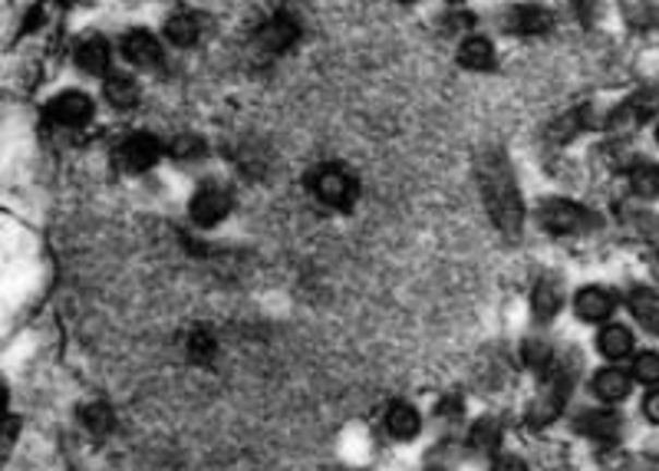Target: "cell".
Returning <instances> with one entry per match:
<instances>
[{
  "mask_svg": "<svg viewBox=\"0 0 659 471\" xmlns=\"http://www.w3.org/2000/svg\"><path fill=\"white\" fill-rule=\"evenodd\" d=\"M119 159L129 172H145L161 159V142L148 132H135L122 142L119 148Z\"/></svg>",
  "mask_w": 659,
  "mask_h": 471,
  "instance_id": "8992f818",
  "label": "cell"
},
{
  "mask_svg": "<svg viewBox=\"0 0 659 471\" xmlns=\"http://www.w3.org/2000/svg\"><path fill=\"white\" fill-rule=\"evenodd\" d=\"M228 212H231V195H228L221 185H215V182L202 185V189L192 195V205H189V215H192V221H195L199 228H215V225H221V221L228 218Z\"/></svg>",
  "mask_w": 659,
  "mask_h": 471,
  "instance_id": "5b68a950",
  "label": "cell"
},
{
  "mask_svg": "<svg viewBox=\"0 0 659 471\" xmlns=\"http://www.w3.org/2000/svg\"><path fill=\"white\" fill-rule=\"evenodd\" d=\"M502 438H505L502 422L494 419V415H481V419L471 425V432H468V448H471L475 455H494V451L502 448Z\"/></svg>",
  "mask_w": 659,
  "mask_h": 471,
  "instance_id": "4fadbf2b",
  "label": "cell"
},
{
  "mask_svg": "<svg viewBox=\"0 0 659 471\" xmlns=\"http://www.w3.org/2000/svg\"><path fill=\"white\" fill-rule=\"evenodd\" d=\"M643 415H646L652 425H659V389L646 392V399H643Z\"/></svg>",
  "mask_w": 659,
  "mask_h": 471,
  "instance_id": "d6a6232c",
  "label": "cell"
},
{
  "mask_svg": "<svg viewBox=\"0 0 659 471\" xmlns=\"http://www.w3.org/2000/svg\"><path fill=\"white\" fill-rule=\"evenodd\" d=\"M522 357H525V363H528L531 370H538V373H548V370L554 366V347H551L548 340H541V337H528L525 347H522Z\"/></svg>",
  "mask_w": 659,
  "mask_h": 471,
  "instance_id": "cb8c5ba5",
  "label": "cell"
},
{
  "mask_svg": "<svg viewBox=\"0 0 659 471\" xmlns=\"http://www.w3.org/2000/svg\"><path fill=\"white\" fill-rule=\"evenodd\" d=\"M561 303H564V293H561V283L554 277H541L535 283V293H531V310H535V321L538 324H548L561 313Z\"/></svg>",
  "mask_w": 659,
  "mask_h": 471,
  "instance_id": "7c38bea8",
  "label": "cell"
},
{
  "mask_svg": "<svg viewBox=\"0 0 659 471\" xmlns=\"http://www.w3.org/2000/svg\"><path fill=\"white\" fill-rule=\"evenodd\" d=\"M659 106V93L656 89H643L636 96H630L626 102H620V109L610 116V129L616 132H633L636 125H643Z\"/></svg>",
  "mask_w": 659,
  "mask_h": 471,
  "instance_id": "52a82bcc",
  "label": "cell"
},
{
  "mask_svg": "<svg viewBox=\"0 0 659 471\" xmlns=\"http://www.w3.org/2000/svg\"><path fill=\"white\" fill-rule=\"evenodd\" d=\"M491 471H528V464L518 455H499L491 464Z\"/></svg>",
  "mask_w": 659,
  "mask_h": 471,
  "instance_id": "1f68e13d",
  "label": "cell"
},
{
  "mask_svg": "<svg viewBox=\"0 0 659 471\" xmlns=\"http://www.w3.org/2000/svg\"><path fill=\"white\" fill-rule=\"evenodd\" d=\"M458 464V448L452 442H439L429 455H426V468L429 471H448Z\"/></svg>",
  "mask_w": 659,
  "mask_h": 471,
  "instance_id": "4316f807",
  "label": "cell"
},
{
  "mask_svg": "<svg viewBox=\"0 0 659 471\" xmlns=\"http://www.w3.org/2000/svg\"><path fill=\"white\" fill-rule=\"evenodd\" d=\"M435 412H439V419H442V422L455 425V422L462 419V399H458V396H445V399L439 402V409H435Z\"/></svg>",
  "mask_w": 659,
  "mask_h": 471,
  "instance_id": "4dcf8cb0",
  "label": "cell"
},
{
  "mask_svg": "<svg viewBox=\"0 0 659 471\" xmlns=\"http://www.w3.org/2000/svg\"><path fill=\"white\" fill-rule=\"evenodd\" d=\"M571 370L567 366H551L544 373V383H541V392L535 396L531 409H528V425L541 428V425H551L561 412H564V402L571 396Z\"/></svg>",
  "mask_w": 659,
  "mask_h": 471,
  "instance_id": "7a4b0ae2",
  "label": "cell"
},
{
  "mask_svg": "<svg viewBox=\"0 0 659 471\" xmlns=\"http://www.w3.org/2000/svg\"><path fill=\"white\" fill-rule=\"evenodd\" d=\"M313 195L330 205V208H350L360 198V182L354 172H347L344 166H323L313 182H310Z\"/></svg>",
  "mask_w": 659,
  "mask_h": 471,
  "instance_id": "3957f363",
  "label": "cell"
},
{
  "mask_svg": "<svg viewBox=\"0 0 659 471\" xmlns=\"http://www.w3.org/2000/svg\"><path fill=\"white\" fill-rule=\"evenodd\" d=\"M172 155H176L179 162H199L202 155H205V142L199 135H179L172 142Z\"/></svg>",
  "mask_w": 659,
  "mask_h": 471,
  "instance_id": "f1b7e54d",
  "label": "cell"
},
{
  "mask_svg": "<svg viewBox=\"0 0 659 471\" xmlns=\"http://www.w3.org/2000/svg\"><path fill=\"white\" fill-rule=\"evenodd\" d=\"M50 116H53V122H60V125H86L89 119H93V99L86 96V93H76V89H70V93H60L53 102H50Z\"/></svg>",
  "mask_w": 659,
  "mask_h": 471,
  "instance_id": "9c48e42d",
  "label": "cell"
},
{
  "mask_svg": "<svg viewBox=\"0 0 659 471\" xmlns=\"http://www.w3.org/2000/svg\"><path fill=\"white\" fill-rule=\"evenodd\" d=\"M630 189L639 198H659V166L652 162H639L630 169Z\"/></svg>",
  "mask_w": 659,
  "mask_h": 471,
  "instance_id": "603a6c76",
  "label": "cell"
},
{
  "mask_svg": "<svg viewBox=\"0 0 659 471\" xmlns=\"http://www.w3.org/2000/svg\"><path fill=\"white\" fill-rule=\"evenodd\" d=\"M538 218L541 225L551 231V234H580L587 225H594L590 212L574 205V202H564V198H551L538 208Z\"/></svg>",
  "mask_w": 659,
  "mask_h": 471,
  "instance_id": "277c9868",
  "label": "cell"
},
{
  "mask_svg": "<svg viewBox=\"0 0 659 471\" xmlns=\"http://www.w3.org/2000/svg\"><path fill=\"white\" fill-rule=\"evenodd\" d=\"M475 179L494 228L508 238H518L525 225V205L505 148H481L475 159Z\"/></svg>",
  "mask_w": 659,
  "mask_h": 471,
  "instance_id": "6da1fadb",
  "label": "cell"
},
{
  "mask_svg": "<svg viewBox=\"0 0 659 471\" xmlns=\"http://www.w3.org/2000/svg\"><path fill=\"white\" fill-rule=\"evenodd\" d=\"M103 93H106V99H109L116 109H132V106L139 102V86H135V80H132V76H122V73H112V76L106 80Z\"/></svg>",
  "mask_w": 659,
  "mask_h": 471,
  "instance_id": "7402d4cb",
  "label": "cell"
},
{
  "mask_svg": "<svg viewBox=\"0 0 659 471\" xmlns=\"http://www.w3.org/2000/svg\"><path fill=\"white\" fill-rule=\"evenodd\" d=\"M630 389H633L630 373H623V370H616V366H607V370H600V373L594 376V392H597L603 402H620V399L630 396Z\"/></svg>",
  "mask_w": 659,
  "mask_h": 471,
  "instance_id": "e0dca14e",
  "label": "cell"
},
{
  "mask_svg": "<svg viewBox=\"0 0 659 471\" xmlns=\"http://www.w3.org/2000/svg\"><path fill=\"white\" fill-rule=\"evenodd\" d=\"M293 40H297V21H293L290 14H277V17H271V21L261 27V34H257V44H261L264 50H271V53L287 50Z\"/></svg>",
  "mask_w": 659,
  "mask_h": 471,
  "instance_id": "5bb4252c",
  "label": "cell"
},
{
  "mask_svg": "<svg viewBox=\"0 0 659 471\" xmlns=\"http://www.w3.org/2000/svg\"><path fill=\"white\" fill-rule=\"evenodd\" d=\"M656 280H659V267H656Z\"/></svg>",
  "mask_w": 659,
  "mask_h": 471,
  "instance_id": "e575fe53",
  "label": "cell"
},
{
  "mask_svg": "<svg viewBox=\"0 0 659 471\" xmlns=\"http://www.w3.org/2000/svg\"><path fill=\"white\" fill-rule=\"evenodd\" d=\"M630 310L639 327L659 337V293L652 287H633L630 290Z\"/></svg>",
  "mask_w": 659,
  "mask_h": 471,
  "instance_id": "9a60e30c",
  "label": "cell"
},
{
  "mask_svg": "<svg viewBox=\"0 0 659 471\" xmlns=\"http://www.w3.org/2000/svg\"><path fill=\"white\" fill-rule=\"evenodd\" d=\"M122 57L129 60V63H135V67H158L161 63V47H158V40L152 37V34H145V31H132V34H125L122 37Z\"/></svg>",
  "mask_w": 659,
  "mask_h": 471,
  "instance_id": "8fae6325",
  "label": "cell"
},
{
  "mask_svg": "<svg viewBox=\"0 0 659 471\" xmlns=\"http://www.w3.org/2000/svg\"><path fill=\"white\" fill-rule=\"evenodd\" d=\"M189 353H192V360H199V363H212V357H215V340H212L208 334H195V337L189 340Z\"/></svg>",
  "mask_w": 659,
  "mask_h": 471,
  "instance_id": "f546056e",
  "label": "cell"
},
{
  "mask_svg": "<svg viewBox=\"0 0 659 471\" xmlns=\"http://www.w3.org/2000/svg\"><path fill=\"white\" fill-rule=\"evenodd\" d=\"M633 379H639V383H646V386L659 383V353H652V350L639 353V357L633 360Z\"/></svg>",
  "mask_w": 659,
  "mask_h": 471,
  "instance_id": "83f0119b",
  "label": "cell"
},
{
  "mask_svg": "<svg viewBox=\"0 0 659 471\" xmlns=\"http://www.w3.org/2000/svg\"><path fill=\"white\" fill-rule=\"evenodd\" d=\"M574 313L584 324H600L613 313V293L603 290V287H584L574 297Z\"/></svg>",
  "mask_w": 659,
  "mask_h": 471,
  "instance_id": "30bf717a",
  "label": "cell"
},
{
  "mask_svg": "<svg viewBox=\"0 0 659 471\" xmlns=\"http://www.w3.org/2000/svg\"><path fill=\"white\" fill-rule=\"evenodd\" d=\"M199 34H202V24L189 11H179V14H172L169 21H165V37H169L176 47H192L199 40Z\"/></svg>",
  "mask_w": 659,
  "mask_h": 471,
  "instance_id": "ffe728a7",
  "label": "cell"
},
{
  "mask_svg": "<svg viewBox=\"0 0 659 471\" xmlns=\"http://www.w3.org/2000/svg\"><path fill=\"white\" fill-rule=\"evenodd\" d=\"M508 24L515 31H522V34H541V31H548L551 17L541 8H515L512 17H508Z\"/></svg>",
  "mask_w": 659,
  "mask_h": 471,
  "instance_id": "d4e9b609",
  "label": "cell"
},
{
  "mask_svg": "<svg viewBox=\"0 0 659 471\" xmlns=\"http://www.w3.org/2000/svg\"><path fill=\"white\" fill-rule=\"evenodd\" d=\"M597 350H600L607 360H623V357L633 353V334H630L626 327H620V324H610V327L600 330Z\"/></svg>",
  "mask_w": 659,
  "mask_h": 471,
  "instance_id": "d6986e66",
  "label": "cell"
},
{
  "mask_svg": "<svg viewBox=\"0 0 659 471\" xmlns=\"http://www.w3.org/2000/svg\"><path fill=\"white\" fill-rule=\"evenodd\" d=\"M458 63L465 70H488L494 63V50L484 37H465L458 47Z\"/></svg>",
  "mask_w": 659,
  "mask_h": 471,
  "instance_id": "44dd1931",
  "label": "cell"
},
{
  "mask_svg": "<svg viewBox=\"0 0 659 471\" xmlns=\"http://www.w3.org/2000/svg\"><path fill=\"white\" fill-rule=\"evenodd\" d=\"M419 428H422V415H419L409 402L390 406V412H386V432H390L393 438L409 442V438L419 435Z\"/></svg>",
  "mask_w": 659,
  "mask_h": 471,
  "instance_id": "2e32d148",
  "label": "cell"
},
{
  "mask_svg": "<svg viewBox=\"0 0 659 471\" xmlns=\"http://www.w3.org/2000/svg\"><path fill=\"white\" fill-rule=\"evenodd\" d=\"M76 67H80L83 73H89V76L106 73V67H109V44H106L103 37L83 40L80 50H76Z\"/></svg>",
  "mask_w": 659,
  "mask_h": 471,
  "instance_id": "ac0fdd59",
  "label": "cell"
},
{
  "mask_svg": "<svg viewBox=\"0 0 659 471\" xmlns=\"http://www.w3.org/2000/svg\"><path fill=\"white\" fill-rule=\"evenodd\" d=\"M574 428H577L580 435L594 438V442L613 445V442L620 438L623 422H620V415H616V412H610V409H587V412H580V415H577Z\"/></svg>",
  "mask_w": 659,
  "mask_h": 471,
  "instance_id": "ba28073f",
  "label": "cell"
},
{
  "mask_svg": "<svg viewBox=\"0 0 659 471\" xmlns=\"http://www.w3.org/2000/svg\"><path fill=\"white\" fill-rule=\"evenodd\" d=\"M656 142H659V125H656Z\"/></svg>",
  "mask_w": 659,
  "mask_h": 471,
  "instance_id": "836d02e7",
  "label": "cell"
},
{
  "mask_svg": "<svg viewBox=\"0 0 659 471\" xmlns=\"http://www.w3.org/2000/svg\"><path fill=\"white\" fill-rule=\"evenodd\" d=\"M83 425L96 435V438H106L112 428H116V419H112V409L106 402H93L83 409Z\"/></svg>",
  "mask_w": 659,
  "mask_h": 471,
  "instance_id": "484cf974",
  "label": "cell"
}]
</instances>
